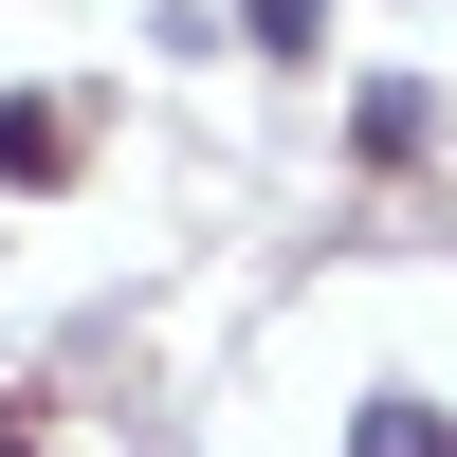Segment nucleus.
<instances>
[{
	"mask_svg": "<svg viewBox=\"0 0 457 457\" xmlns=\"http://www.w3.org/2000/svg\"><path fill=\"white\" fill-rule=\"evenodd\" d=\"M348 457H457V421H439V403H366V439Z\"/></svg>",
	"mask_w": 457,
	"mask_h": 457,
	"instance_id": "nucleus-1",
	"label": "nucleus"
},
{
	"mask_svg": "<svg viewBox=\"0 0 457 457\" xmlns=\"http://www.w3.org/2000/svg\"><path fill=\"white\" fill-rule=\"evenodd\" d=\"M256 37H312V0H256Z\"/></svg>",
	"mask_w": 457,
	"mask_h": 457,
	"instance_id": "nucleus-2",
	"label": "nucleus"
}]
</instances>
